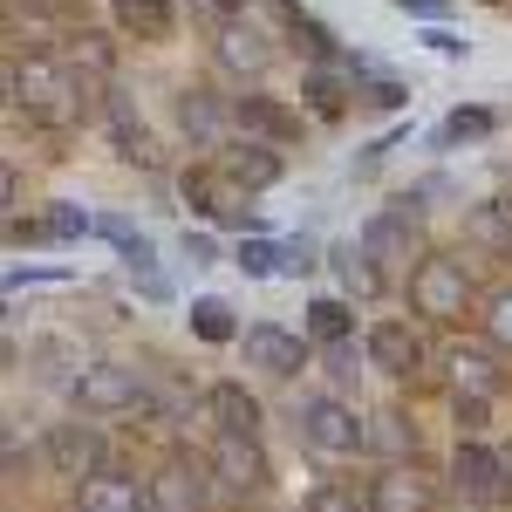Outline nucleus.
I'll list each match as a JSON object with an SVG mask.
<instances>
[{
    "mask_svg": "<svg viewBox=\"0 0 512 512\" xmlns=\"http://www.w3.org/2000/svg\"><path fill=\"white\" fill-rule=\"evenodd\" d=\"M349 328H355V315L342 308V301H315V308H308V335L328 342V349H342V342H349Z\"/></svg>",
    "mask_w": 512,
    "mask_h": 512,
    "instance_id": "obj_24",
    "label": "nucleus"
},
{
    "mask_svg": "<svg viewBox=\"0 0 512 512\" xmlns=\"http://www.w3.org/2000/svg\"><path fill=\"white\" fill-rule=\"evenodd\" d=\"M308 512H369V499H355V485H315Z\"/></svg>",
    "mask_w": 512,
    "mask_h": 512,
    "instance_id": "obj_28",
    "label": "nucleus"
},
{
    "mask_svg": "<svg viewBox=\"0 0 512 512\" xmlns=\"http://www.w3.org/2000/svg\"><path fill=\"white\" fill-rule=\"evenodd\" d=\"M89 226H96V219H82L76 205H55V212L41 219L35 233H48V239H82V233H89Z\"/></svg>",
    "mask_w": 512,
    "mask_h": 512,
    "instance_id": "obj_29",
    "label": "nucleus"
},
{
    "mask_svg": "<svg viewBox=\"0 0 512 512\" xmlns=\"http://www.w3.org/2000/svg\"><path fill=\"white\" fill-rule=\"evenodd\" d=\"M410 239H417V212L410 205H390V212H376L362 226V260H403Z\"/></svg>",
    "mask_w": 512,
    "mask_h": 512,
    "instance_id": "obj_10",
    "label": "nucleus"
},
{
    "mask_svg": "<svg viewBox=\"0 0 512 512\" xmlns=\"http://www.w3.org/2000/svg\"><path fill=\"white\" fill-rule=\"evenodd\" d=\"M69 390H76V403L89 417H117V410H137L144 403V376L130 362H89Z\"/></svg>",
    "mask_w": 512,
    "mask_h": 512,
    "instance_id": "obj_3",
    "label": "nucleus"
},
{
    "mask_svg": "<svg viewBox=\"0 0 512 512\" xmlns=\"http://www.w3.org/2000/svg\"><path fill=\"white\" fill-rule=\"evenodd\" d=\"M369 512H431V478H417V465H390L369 492Z\"/></svg>",
    "mask_w": 512,
    "mask_h": 512,
    "instance_id": "obj_13",
    "label": "nucleus"
},
{
    "mask_svg": "<svg viewBox=\"0 0 512 512\" xmlns=\"http://www.w3.org/2000/svg\"><path fill=\"white\" fill-rule=\"evenodd\" d=\"M117 21L137 41H164L171 35V0H117Z\"/></svg>",
    "mask_w": 512,
    "mask_h": 512,
    "instance_id": "obj_20",
    "label": "nucleus"
},
{
    "mask_svg": "<svg viewBox=\"0 0 512 512\" xmlns=\"http://www.w3.org/2000/svg\"><path fill=\"white\" fill-rule=\"evenodd\" d=\"M7 96H14L41 130H76V123L96 110L89 82H82L69 62H55V55H35L28 69H21V62H7Z\"/></svg>",
    "mask_w": 512,
    "mask_h": 512,
    "instance_id": "obj_1",
    "label": "nucleus"
},
{
    "mask_svg": "<svg viewBox=\"0 0 512 512\" xmlns=\"http://www.w3.org/2000/svg\"><path fill=\"white\" fill-rule=\"evenodd\" d=\"M485 328H492V342H506V349H512V287H499V294H492V315H485Z\"/></svg>",
    "mask_w": 512,
    "mask_h": 512,
    "instance_id": "obj_31",
    "label": "nucleus"
},
{
    "mask_svg": "<svg viewBox=\"0 0 512 512\" xmlns=\"http://www.w3.org/2000/svg\"><path fill=\"white\" fill-rule=\"evenodd\" d=\"M246 362L267 369V376H294V369L308 362V349H301V335H287L274 321H253V328H246Z\"/></svg>",
    "mask_w": 512,
    "mask_h": 512,
    "instance_id": "obj_9",
    "label": "nucleus"
},
{
    "mask_svg": "<svg viewBox=\"0 0 512 512\" xmlns=\"http://www.w3.org/2000/svg\"><path fill=\"white\" fill-rule=\"evenodd\" d=\"M458 431H465V437L485 431V403H478V396H458Z\"/></svg>",
    "mask_w": 512,
    "mask_h": 512,
    "instance_id": "obj_33",
    "label": "nucleus"
},
{
    "mask_svg": "<svg viewBox=\"0 0 512 512\" xmlns=\"http://www.w3.org/2000/svg\"><path fill=\"white\" fill-rule=\"evenodd\" d=\"M212 7H226V14H233V7H246V0H212Z\"/></svg>",
    "mask_w": 512,
    "mask_h": 512,
    "instance_id": "obj_41",
    "label": "nucleus"
},
{
    "mask_svg": "<svg viewBox=\"0 0 512 512\" xmlns=\"http://www.w3.org/2000/svg\"><path fill=\"white\" fill-rule=\"evenodd\" d=\"M369 362H376V369H390V376H410V369L424 362L417 328H403V321H376V328H369Z\"/></svg>",
    "mask_w": 512,
    "mask_h": 512,
    "instance_id": "obj_14",
    "label": "nucleus"
},
{
    "mask_svg": "<svg viewBox=\"0 0 512 512\" xmlns=\"http://www.w3.org/2000/svg\"><path fill=\"white\" fill-rule=\"evenodd\" d=\"M76 512H151V492H137V478H123V472H96V478H82Z\"/></svg>",
    "mask_w": 512,
    "mask_h": 512,
    "instance_id": "obj_12",
    "label": "nucleus"
},
{
    "mask_svg": "<svg viewBox=\"0 0 512 512\" xmlns=\"http://www.w3.org/2000/svg\"><path fill=\"white\" fill-rule=\"evenodd\" d=\"M41 458H48V472L55 478H96L103 472V431L96 424H55L48 444H41Z\"/></svg>",
    "mask_w": 512,
    "mask_h": 512,
    "instance_id": "obj_4",
    "label": "nucleus"
},
{
    "mask_svg": "<svg viewBox=\"0 0 512 512\" xmlns=\"http://www.w3.org/2000/svg\"><path fill=\"white\" fill-rule=\"evenodd\" d=\"M219 62L226 69H267V41L253 35V28H226L219 35Z\"/></svg>",
    "mask_w": 512,
    "mask_h": 512,
    "instance_id": "obj_23",
    "label": "nucleus"
},
{
    "mask_svg": "<svg viewBox=\"0 0 512 512\" xmlns=\"http://www.w3.org/2000/svg\"><path fill=\"white\" fill-rule=\"evenodd\" d=\"M28 7H35V14H69L76 0H28Z\"/></svg>",
    "mask_w": 512,
    "mask_h": 512,
    "instance_id": "obj_40",
    "label": "nucleus"
},
{
    "mask_svg": "<svg viewBox=\"0 0 512 512\" xmlns=\"http://www.w3.org/2000/svg\"><path fill=\"white\" fill-rule=\"evenodd\" d=\"M239 267H246L253 280L274 274V267H280V246H267V239H246V246H239Z\"/></svg>",
    "mask_w": 512,
    "mask_h": 512,
    "instance_id": "obj_30",
    "label": "nucleus"
},
{
    "mask_svg": "<svg viewBox=\"0 0 512 512\" xmlns=\"http://www.w3.org/2000/svg\"><path fill=\"white\" fill-rule=\"evenodd\" d=\"M410 308L431 321H458L472 308V274H465V260H451V253H431V260H417V274H410Z\"/></svg>",
    "mask_w": 512,
    "mask_h": 512,
    "instance_id": "obj_2",
    "label": "nucleus"
},
{
    "mask_svg": "<svg viewBox=\"0 0 512 512\" xmlns=\"http://www.w3.org/2000/svg\"><path fill=\"white\" fill-rule=\"evenodd\" d=\"M233 117L246 123V130H260V137H274V144H287V137L301 130V117H294V110H280L274 96H239Z\"/></svg>",
    "mask_w": 512,
    "mask_h": 512,
    "instance_id": "obj_19",
    "label": "nucleus"
},
{
    "mask_svg": "<svg viewBox=\"0 0 512 512\" xmlns=\"http://www.w3.org/2000/svg\"><path fill=\"white\" fill-rule=\"evenodd\" d=\"M185 198H192L205 219H226V226H253V212H246V185H233L226 171H185Z\"/></svg>",
    "mask_w": 512,
    "mask_h": 512,
    "instance_id": "obj_8",
    "label": "nucleus"
},
{
    "mask_svg": "<svg viewBox=\"0 0 512 512\" xmlns=\"http://www.w3.org/2000/svg\"><path fill=\"white\" fill-rule=\"evenodd\" d=\"M62 62H69V69H76L82 82H110V69H117V48H110V35L82 28V35H69V48H62Z\"/></svg>",
    "mask_w": 512,
    "mask_h": 512,
    "instance_id": "obj_16",
    "label": "nucleus"
},
{
    "mask_svg": "<svg viewBox=\"0 0 512 512\" xmlns=\"http://www.w3.org/2000/svg\"><path fill=\"white\" fill-rule=\"evenodd\" d=\"M103 117H110V130H117V151H123L130 164H158V151L144 144V123H137V110H130V96L103 89Z\"/></svg>",
    "mask_w": 512,
    "mask_h": 512,
    "instance_id": "obj_17",
    "label": "nucleus"
},
{
    "mask_svg": "<svg viewBox=\"0 0 512 512\" xmlns=\"http://www.w3.org/2000/svg\"><path fill=\"white\" fill-rule=\"evenodd\" d=\"M424 41H431L437 55H465V41H458V35H444V28H431V35H424Z\"/></svg>",
    "mask_w": 512,
    "mask_h": 512,
    "instance_id": "obj_38",
    "label": "nucleus"
},
{
    "mask_svg": "<svg viewBox=\"0 0 512 512\" xmlns=\"http://www.w3.org/2000/svg\"><path fill=\"white\" fill-rule=\"evenodd\" d=\"M192 335H198V342H233V335H239L233 308H226V301H198V308H192Z\"/></svg>",
    "mask_w": 512,
    "mask_h": 512,
    "instance_id": "obj_26",
    "label": "nucleus"
},
{
    "mask_svg": "<svg viewBox=\"0 0 512 512\" xmlns=\"http://www.w3.org/2000/svg\"><path fill=\"white\" fill-rule=\"evenodd\" d=\"M485 130H492V117H485V110H458V117L444 123V137H485Z\"/></svg>",
    "mask_w": 512,
    "mask_h": 512,
    "instance_id": "obj_32",
    "label": "nucleus"
},
{
    "mask_svg": "<svg viewBox=\"0 0 512 512\" xmlns=\"http://www.w3.org/2000/svg\"><path fill=\"white\" fill-rule=\"evenodd\" d=\"M178 123L192 130L198 144H219V103H212L205 89H185V96H178Z\"/></svg>",
    "mask_w": 512,
    "mask_h": 512,
    "instance_id": "obj_22",
    "label": "nucleus"
},
{
    "mask_svg": "<svg viewBox=\"0 0 512 512\" xmlns=\"http://www.w3.org/2000/svg\"><path fill=\"white\" fill-rule=\"evenodd\" d=\"M451 383H458V396H499V383H506V369H499V355H485V349H451Z\"/></svg>",
    "mask_w": 512,
    "mask_h": 512,
    "instance_id": "obj_15",
    "label": "nucleus"
},
{
    "mask_svg": "<svg viewBox=\"0 0 512 512\" xmlns=\"http://www.w3.org/2000/svg\"><path fill=\"white\" fill-rule=\"evenodd\" d=\"M308 267H315V260H308V246H301V239H294V246H280V274H308Z\"/></svg>",
    "mask_w": 512,
    "mask_h": 512,
    "instance_id": "obj_35",
    "label": "nucleus"
},
{
    "mask_svg": "<svg viewBox=\"0 0 512 512\" xmlns=\"http://www.w3.org/2000/svg\"><path fill=\"white\" fill-rule=\"evenodd\" d=\"M315 103H321V110H328V117L342 110V89H335V76H315Z\"/></svg>",
    "mask_w": 512,
    "mask_h": 512,
    "instance_id": "obj_36",
    "label": "nucleus"
},
{
    "mask_svg": "<svg viewBox=\"0 0 512 512\" xmlns=\"http://www.w3.org/2000/svg\"><path fill=\"white\" fill-rule=\"evenodd\" d=\"M205 403H212V417H219V437H253L260 431V403L239 390V383H219Z\"/></svg>",
    "mask_w": 512,
    "mask_h": 512,
    "instance_id": "obj_18",
    "label": "nucleus"
},
{
    "mask_svg": "<svg viewBox=\"0 0 512 512\" xmlns=\"http://www.w3.org/2000/svg\"><path fill=\"white\" fill-rule=\"evenodd\" d=\"M301 431H308L315 451H335V458L369 444V431L355 424V410H349V403H335V396H308V403H301Z\"/></svg>",
    "mask_w": 512,
    "mask_h": 512,
    "instance_id": "obj_5",
    "label": "nucleus"
},
{
    "mask_svg": "<svg viewBox=\"0 0 512 512\" xmlns=\"http://www.w3.org/2000/svg\"><path fill=\"white\" fill-rule=\"evenodd\" d=\"M369 444H376V451H417V431H410V417H403V410H383V417H376V431H369Z\"/></svg>",
    "mask_w": 512,
    "mask_h": 512,
    "instance_id": "obj_27",
    "label": "nucleus"
},
{
    "mask_svg": "<svg viewBox=\"0 0 512 512\" xmlns=\"http://www.w3.org/2000/svg\"><path fill=\"white\" fill-rule=\"evenodd\" d=\"M212 478H219L226 492H253V485L267 478L260 444H253V437H219V444H212Z\"/></svg>",
    "mask_w": 512,
    "mask_h": 512,
    "instance_id": "obj_11",
    "label": "nucleus"
},
{
    "mask_svg": "<svg viewBox=\"0 0 512 512\" xmlns=\"http://www.w3.org/2000/svg\"><path fill=\"white\" fill-rule=\"evenodd\" d=\"M451 492L465 499V506H492V499H506V458H492L485 444H458V458H451Z\"/></svg>",
    "mask_w": 512,
    "mask_h": 512,
    "instance_id": "obj_6",
    "label": "nucleus"
},
{
    "mask_svg": "<svg viewBox=\"0 0 512 512\" xmlns=\"http://www.w3.org/2000/svg\"><path fill=\"white\" fill-rule=\"evenodd\" d=\"M185 253H192V267H205V260H212V239H205V233H185Z\"/></svg>",
    "mask_w": 512,
    "mask_h": 512,
    "instance_id": "obj_39",
    "label": "nucleus"
},
{
    "mask_svg": "<svg viewBox=\"0 0 512 512\" xmlns=\"http://www.w3.org/2000/svg\"><path fill=\"white\" fill-rule=\"evenodd\" d=\"M226 178L246 185V192H260V185H274V178H280V158H274V151H260V144H239L233 158H226Z\"/></svg>",
    "mask_w": 512,
    "mask_h": 512,
    "instance_id": "obj_21",
    "label": "nucleus"
},
{
    "mask_svg": "<svg viewBox=\"0 0 512 512\" xmlns=\"http://www.w3.org/2000/svg\"><path fill=\"white\" fill-rule=\"evenodd\" d=\"M369 103H376V110H396V103H403V89H396V82H376V89H369Z\"/></svg>",
    "mask_w": 512,
    "mask_h": 512,
    "instance_id": "obj_37",
    "label": "nucleus"
},
{
    "mask_svg": "<svg viewBox=\"0 0 512 512\" xmlns=\"http://www.w3.org/2000/svg\"><path fill=\"white\" fill-rule=\"evenodd\" d=\"M342 280H349L355 294H369V287H376V274H369V267H362L355 253H342Z\"/></svg>",
    "mask_w": 512,
    "mask_h": 512,
    "instance_id": "obj_34",
    "label": "nucleus"
},
{
    "mask_svg": "<svg viewBox=\"0 0 512 512\" xmlns=\"http://www.w3.org/2000/svg\"><path fill=\"white\" fill-rule=\"evenodd\" d=\"M506 492H512V451H506Z\"/></svg>",
    "mask_w": 512,
    "mask_h": 512,
    "instance_id": "obj_42",
    "label": "nucleus"
},
{
    "mask_svg": "<svg viewBox=\"0 0 512 512\" xmlns=\"http://www.w3.org/2000/svg\"><path fill=\"white\" fill-rule=\"evenodd\" d=\"M472 239L492 246V253H512V212L506 205H478L472 212Z\"/></svg>",
    "mask_w": 512,
    "mask_h": 512,
    "instance_id": "obj_25",
    "label": "nucleus"
},
{
    "mask_svg": "<svg viewBox=\"0 0 512 512\" xmlns=\"http://www.w3.org/2000/svg\"><path fill=\"white\" fill-rule=\"evenodd\" d=\"M151 512H205V492H212V465H192V458H171L151 485Z\"/></svg>",
    "mask_w": 512,
    "mask_h": 512,
    "instance_id": "obj_7",
    "label": "nucleus"
}]
</instances>
